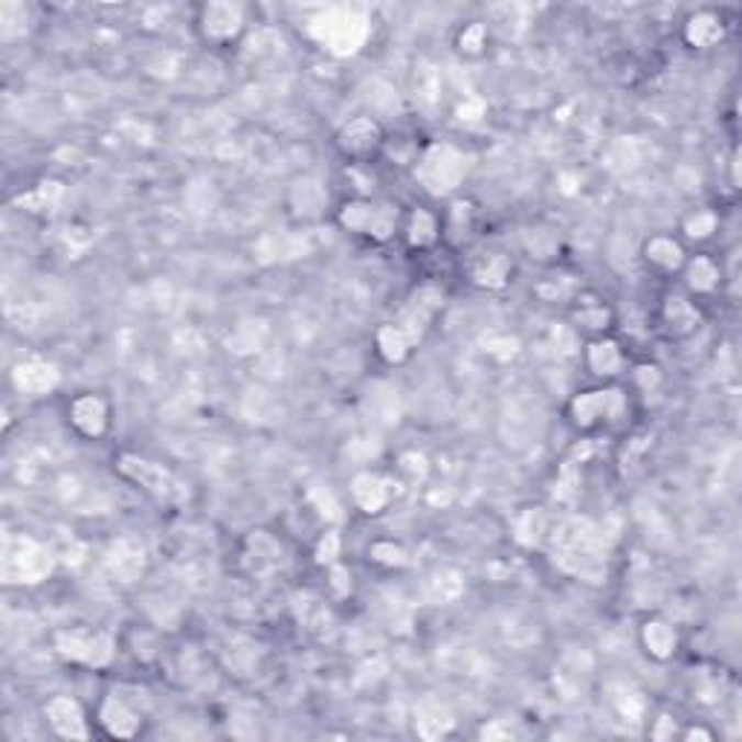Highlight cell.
Instances as JSON below:
<instances>
[{"label": "cell", "instance_id": "1", "mask_svg": "<svg viewBox=\"0 0 742 742\" xmlns=\"http://www.w3.org/2000/svg\"><path fill=\"white\" fill-rule=\"evenodd\" d=\"M403 209L391 200H375L368 195H354L343 200L336 209V224L354 239L372 241V244H389L398 239Z\"/></svg>", "mask_w": 742, "mask_h": 742}, {"label": "cell", "instance_id": "2", "mask_svg": "<svg viewBox=\"0 0 742 742\" xmlns=\"http://www.w3.org/2000/svg\"><path fill=\"white\" fill-rule=\"evenodd\" d=\"M117 470L122 473V479L134 481V485L140 487L152 502L160 505V508H180V505L189 499V487L177 479L168 467H163L160 462L145 458V455L122 453L120 458H117Z\"/></svg>", "mask_w": 742, "mask_h": 742}, {"label": "cell", "instance_id": "3", "mask_svg": "<svg viewBox=\"0 0 742 742\" xmlns=\"http://www.w3.org/2000/svg\"><path fill=\"white\" fill-rule=\"evenodd\" d=\"M627 412H630L627 395L618 386L607 384L598 389L577 391L575 398L568 400L566 421L583 435H591V432L607 430L618 418H627Z\"/></svg>", "mask_w": 742, "mask_h": 742}, {"label": "cell", "instance_id": "4", "mask_svg": "<svg viewBox=\"0 0 742 742\" xmlns=\"http://www.w3.org/2000/svg\"><path fill=\"white\" fill-rule=\"evenodd\" d=\"M334 148L348 166H372L386 152V131L375 117H354L334 134Z\"/></svg>", "mask_w": 742, "mask_h": 742}, {"label": "cell", "instance_id": "5", "mask_svg": "<svg viewBox=\"0 0 742 742\" xmlns=\"http://www.w3.org/2000/svg\"><path fill=\"white\" fill-rule=\"evenodd\" d=\"M195 30L209 47H232L247 30V9L239 3H203L195 18Z\"/></svg>", "mask_w": 742, "mask_h": 742}, {"label": "cell", "instance_id": "6", "mask_svg": "<svg viewBox=\"0 0 742 742\" xmlns=\"http://www.w3.org/2000/svg\"><path fill=\"white\" fill-rule=\"evenodd\" d=\"M467 163L464 154H458L450 145H427L416 163V177H421L427 192L447 195L462 184Z\"/></svg>", "mask_w": 742, "mask_h": 742}, {"label": "cell", "instance_id": "7", "mask_svg": "<svg viewBox=\"0 0 742 742\" xmlns=\"http://www.w3.org/2000/svg\"><path fill=\"white\" fill-rule=\"evenodd\" d=\"M53 646H56V653L70 664H79V667H108L113 658V644L111 635H104V632L97 630H62L56 632V639H53Z\"/></svg>", "mask_w": 742, "mask_h": 742}, {"label": "cell", "instance_id": "8", "mask_svg": "<svg viewBox=\"0 0 742 742\" xmlns=\"http://www.w3.org/2000/svg\"><path fill=\"white\" fill-rule=\"evenodd\" d=\"M67 423L73 432L85 441L104 439L113 427V407L111 400L97 395V391H81L67 403Z\"/></svg>", "mask_w": 742, "mask_h": 742}, {"label": "cell", "instance_id": "9", "mask_svg": "<svg viewBox=\"0 0 742 742\" xmlns=\"http://www.w3.org/2000/svg\"><path fill=\"white\" fill-rule=\"evenodd\" d=\"M398 239H403L407 250L427 256L432 250L444 244V232H441V215L427 207H409L400 218Z\"/></svg>", "mask_w": 742, "mask_h": 742}, {"label": "cell", "instance_id": "10", "mask_svg": "<svg viewBox=\"0 0 742 742\" xmlns=\"http://www.w3.org/2000/svg\"><path fill=\"white\" fill-rule=\"evenodd\" d=\"M583 363L589 368L591 375L600 377L603 384H612L621 375H627V366H630V357L623 352V345L614 340V336H591L586 348H583Z\"/></svg>", "mask_w": 742, "mask_h": 742}, {"label": "cell", "instance_id": "11", "mask_svg": "<svg viewBox=\"0 0 742 742\" xmlns=\"http://www.w3.org/2000/svg\"><path fill=\"white\" fill-rule=\"evenodd\" d=\"M641 258L655 276H664V279H671V276H678L682 267L687 262V247L685 241L678 239V235H671V232H658V235H650L644 241V247H641Z\"/></svg>", "mask_w": 742, "mask_h": 742}, {"label": "cell", "instance_id": "12", "mask_svg": "<svg viewBox=\"0 0 742 742\" xmlns=\"http://www.w3.org/2000/svg\"><path fill=\"white\" fill-rule=\"evenodd\" d=\"M658 322L671 336L676 340H685V336L696 334L699 325H702V313H699V304H696L694 296L687 294H667L662 299V308H658Z\"/></svg>", "mask_w": 742, "mask_h": 742}, {"label": "cell", "instance_id": "13", "mask_svg": "<svg viewBox=\"0 0 742 742\" xmlns=\"http://www.w3.org/2000/svg\"><path fill=\"white\" fill-rule=\"evenodd\" d=\"M44 717H47V726L58 737H65V740H85V737H90L88 713L73 696H53L44 705Z\"/></svg>", "mask_w": 742, "mask_h": 742}, {"label": "cell", "instance_id": "14", "mask_svg": "<svg viewBox=\"0 0 742 742\" xmlns=\"http://www.w3.org/2000/svg\"><path fill=\"white\" fill-rule=\"evenodd\" d=\"M641 650H644L653 662H671L678 653L682 635H678L676 623L662 618V614H650L639 630Z\"/></svg>", "mask_w": 742, "mask_h": 742}, {"label": "cell", "instance_id": "15", "mask_svg": "<svg viewBox=\"0 0 742 742\" xmlns=\"http://www.w3.org/2000/svg\"><path fill=\"white\" fill-rule=\"evenodd\" d=\"M464 273H467V279H470L476 288L502 290L505 285L511 281L513 264L511 258L505 256V253H499V250H485L479 256H470Z\"/></svg>", "mask_w": 742, "mask_h": 742}, {"label": "cell", "instance_id": "16", "mask_svg": "<svg viewBox=\"0 0 742 742\" xmlns=\"http://www.w3.org/2000/svg\"><path fill=\"white\" fill-rule=\"evenodd\" d=\"M682 281H685V294L694 296V299H705V296H713L722 285V264L713 256H687L685 267H682Z\"/></svg>", "mask_w": 742, "mask_h": 742}, {"label": "cell", "instance_id": "17", "mask_svg": "<svg viewBox=\"0 0 742 742\" xmlns=\"http://www.w3.org/2000/svg\"><path fill=\"white\" fill-rule=\"evenodd\" d=\"M97 722L102 726L104 734L120 737V740L136 737L143 728V717L122 696H104L97 710Z\"/></svg>", "mask_w": 742, "mask_h": 742}, {"label": "cell", "instance_id": "18", "mask_svg": "<svg viewBox=\"0 0 742 742\" xmlns=\"http://www.w3.org/2000/svg\"><path fill=\"white\" fill-rule=\"evenodd\" d=\"M352 499L359 511L375 517L391 502V481L380 473H357L352 481Z\"/></svg>", "mask_w": 742, "mask_h": 742}, {"label": "cell", "instance_id": "19", "mask_svg": "<svg viewBox=\"0 0 742 742\" xmlns=\"http://www.w3.org/2000/svg\"><path fill=\"white\" fill-rule=\"evenodd\" d=\"M476 221H479V209L473 207V200H453L444 212H441V232H444V241L453 244V247H462L464 241L473 239V230H476Z\"/></svg>", "mask_w": 742, "mask_h": 742}, {"label": "cell", "instance_id": "20", "mask_svg": "<svg viewBox=\"0 0 742 742\" xmlns=\"http://www.w3.org/2000/svg\"><path fill=\"white\" fill-rule=\"evenodd\" d=\"M416 340L398 325V322H389V325H380L375 334V352L377 357L384 359L386 366H400L407 363L416 352Z\"/></svg>", "mask_w": 742, "mask_h": 742}, {"label": "cell", "instance_id": "21", "mask_svg": "<svg viewBox=\"0 0 742 742\" xmlns=\"http://www.w3.org/2000/svg\"><path fill=\"white\" fill-rule=\"evenodd\" d=\"M726 35V24H722V15L713 12V9H699L696 15L687 18L685 24V41L696 49H708L713 44H719Z\"/></svg>", "mask_w": 742, "mask_h": 742}, {"label": "cell", "instance_id": "22", "mask_svg": "<svg viewBox=\"0 0 742 742\" xmlns=\"http://www.w3.org/2000/svg\"><path fill=\"white\" fill-rule=\"evenodd\" d=\"M572 320H575L577 331L589 336H603L609 334V328L614 322V313L607 302H600V299H591V302H580L577 299L575 313H572Z\"/></svg>", "mask_w": 742, "mask_h": 742}, {"label": "cell", "instance_id": "23", "mask_svg": "<svg viewBox=\"0 0 742 742\" xmlns=\"http://www.w3.org/2000/svg\"><path fill=\"white\" fill-rule=\"evenodd\" d=\"M487 47H490V30H487V24H479V21L462 26L458 35H455V49L464 58H481Z\"/></svg>", "mask_w": 742, "mask_h": 742}, {"label": "cell", "instance_id": "24", "mask_svg": "<svg viewBox=\"0 0 742 742\" xmlns=\"http://www.w3.org/2000/svg\"><path fill=\"white\" fill-rule=\"evenodd\" d=\"M717 230H719V218L713 209H696V212H690V215L682 221V235H685L687 241H696V244L713 239Z\"/></svg>", "mask_w": 742, "mask_h": 742}, {"label": "cell", "instance_id": "25", "mask_svg": "<svg viewBox=\"0 0 742 742\" xmlns=\"http://www.w3.org/2000/svg\"><path fill=\"white\" fill-rule=\"evenodd\" d=\"M368 560H372L375 566L403 568L409 563V551L400 543H391V540H377V543L368 549Z\"/></svg>", "mask_w": 742, "mask_h": 742}, {"label": "cell", "instance_id": "26", "mask_svg": "<svg viewBox=\"0 0 742 742\" xmlns=\"http://www.w3.org/2000/svg\"><path fill=\"white\" fill-rule=\"evenodd\" d=\"M317 563L325 568H331L340 560V536H336V531H328V534L320 536V543H317Z\"/></svg>", "mask_w": 742, "mask_h": 742}]
</instances>
